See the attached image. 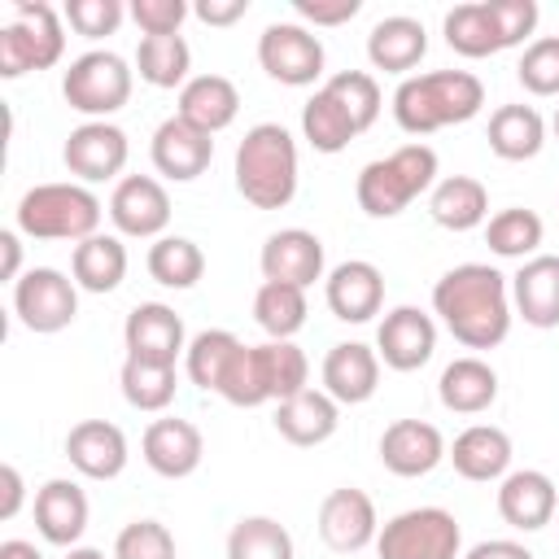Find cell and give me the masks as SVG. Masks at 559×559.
I'll return each mask as SVG.
<instances>
[{
	"label": "cell",
	"instance_id": "cell-12",
	"mask_svg": "<svg viewBox=\"0 0 559 559\" xmlns=\"http://www.w3.org/2000/svg\"><path fill=\"white\" fill-rule=\"evenodd\" d=\"M109 218L118 236L131 240H162L170 223V197L153 175H122L109 197Z\"/></svg>",
	"mask_w": 559,
	"mask_h": 559
},
{
	"label": "cell",
	"instance_id": "cell-37",
	"mask_svg": "<svg viewBox=\"0 0 559 559\" xmlns=\"http://www.w3.org/2000/svg\"><path fill=\"white\" fill-rule=\"evenodd\" d=\"M227 559H297V546L280 520L240 515L227 533Z\"/></svg>",
	"mask_w": 559,
	"mask_h": 559
},
{
	"label": "cell",
	"instance_id": "cell-13",
	"mask_svg": "<svg viewBox=\"0 0 559 559\" xmlns=\"http://www.w3.org/2000/svg\"><path fill=\"white\" fill-rule=\"evenodd\" d=\"M122 345H127V358L175 367L179 354H188V332L166 301H140L122 323Z\"/></svg>",
	"mask_w": 559,
	"mask_h": 559
},
{
	"label": "cell",
	"instance_id": "cell-8",
	"mask_svg": "<svg viewBox=\"0 0 559 559\" xmlns=\"http://www.w3.org/2000/svg\"><path fill=\"white\" fill-rule=\"evenodd\" d=\"M459 550H463V528L445 507H411L389 524H380L376 533L380 559H459Z\"/></svg>",
	"mask_w": 559,
	"mask_h": 559
},
{
	"label": "cell",
	"instance_id": "cell-17",
	"mask_svg": "<svg viewBox=\"0 0 559 559\" xmlns=\"http://www.w3.org/2000/svg\"><path fill=\"white\" fill-rule=\"evenodd\" d=\"M323 297H328V310H332L341 323H367V319H376L380 306H384V275H380L376 262L349 258V262H341V266L328 271Z\"/></svg>",
	"mask_w": 559,
	"mask_h": 559
},
{
	"label": "cell",
	"instance_id": "cell-21",
	"mask_svg": "<svg viewBox=\"0 0 559 559\" xmlns=\"http://www.w3.org/2000/svg\"><path fill=\"white\" fill-rule=\"evenodd\" d=\"M559 511V493H555V480L537 467H520V472H507L498 480V515L520 528V533H537L555 520Z\"/></svg>",
	"mask_w": 559,
	"mask_h": 559
},
{
	"label": "cell",
	"instance_id": "cell-53",
	"mask_svg": "<svg viewBox=\"0 0 559 559\" xmlns=\"http://www.w3.org/2000/svg\"><path fill=\"white\" fill-rule=\"evenodd\" d=\"M0 485H4V498H0V520H13L22 511V498H26V485H22V472L13 463L0 467Z\"/></svg>",
	"mask_w": 559,
	"mask_h": 559
},
{
	"label": "cell",
	"instance_id": "cell-40",
	"mask_svg": "<svg viewBox=\"0 0 559 559\" xmlns=\"http://www.w3.org/2000/svg\"><path fill=\"white\" fill-rule=\"evenodd\" d=\"M144 266L162 288H192L205 275V253L188 236H162V240L148 245V262Z\"/></svg>",
	"mask_w": 559,
	"mask_h": 559
},
{
	"label": "cell",
	"instance_id": "cell-57",
	"mask_svg": "<svg viewBox=\"0 0 559 559\" xmlns=\"http://www.w3.org/2000/svg\"><path fill=\"white\" fill-rule=\"evenodd\" d=\"M550 131H555V140H559V109H555V118H550Z\"/></svg>",
	"mask_w": 559,
	"mask_h": 559
},
{
	"label": "cell",
	"instance_id": "cell-49",
	"mask_svg": "<svg viewBox=\"0 0 559 559\" xmlns=\"http://www.w3.org/2000/svg\"><path fill=\"white\" fill-rule=\"evenodd\" d=\"M127 13L135 17V26L144 35H179V26H183V17L192 9L183 0H131Z\"/></svg>",
	"mask_w": 559,
	"mask_h": 559
},
{
	"label": "cell",
	"instance_id": "cell-5",
	"mask_svg": "<svg viewBox=\"0 0 559 559\" xmlns=\"http://www.w3.org/2000/svg\"><path fill=\"white\" fill-rule=\"evenodd\" d=\"M100 197L70 179V183H35L22 192L13 218H17V231L31 236V240H74L83 245L87 236L100 231Z\"/></svg>",
	"mask_w": 559,
	"mask_h": 559
},
{
	"label": "cell",
	"instance_id": "cell-26",
	"mask_svg": "<svg viewBox=\"0 0 559 559\" xmlns=\"http://www.w3.org/2000/svg\"><path fill=\"white\" fill-rule=\"evenodd\" d=\"M445 459L454 463V472L463 480L489 485V480H502L511 472V437L502 428H493V424H472V428H463L454 437Z\"/></svg>",
	"mask_w": 559,
	"mask_h": 559
},
{
	"label": "cell",
	"instance_id": "cell-1",
	"mask_svg": "<svg viewBox=\"0 0 559 559\" xmlns=\"http://www.w3.org/2000/svg\"><path fill=\"white\" fill-rule=\"evenodd\" d=\"M432 314L467 349H493L511 332V280L489 262L450 266L432 284Z\"/></svg>",
	"mask_w": 559,
	"mask_h": 559
},
{
	"label": "cell",
	"instance_id": "cell-9",
	"mask_svg": "<svg viewBox=\"0 0 559 559\" xmlns=\"http://www.w3.org/2000/svg\"><path fill=\"white\" fill-rule=\"evenodd\" d=\"M13 314H17V323L26 332L52 336V332L74 323V314H79V284L70 275H61L57 266H31L13 284Z\"/></svg>",
	"mask_w": 559,
	"mask_h": 559
},
{
	"label": "cell",
	"instance_id": "cell-3",
	"mask_svg": "<svg viewBox=\"0 0 559 559\" xmlns=\"http://www.w3.org/2000/svg\"><path fill=\"white\" fill-rule=\"evenodd\" d=\"M236 192L253 210H284L297 197V140L280 122H258L236 144Z\"/></svg>",
	"mask_w": 559,
	"mask_h": 559
},
{
	"label": "cell",
	"instance_id": "cell-27",
	"mask_svg": "<svg viewBox=\"0 0 559 559\" xmlns=\"http://www.w3.org/2000/svg\"><path fill=\"white\" fill-rule=\"evenodd\" d=\"M428 52V31L419 17H406V13H393V17H380L367 35V61L384 74H406L424 61Z\"/></svg>",
	"mask_w": 559,
	"mask_h": 559
},
{
	"label": "cell",
	"instance_id": "cell-41",
	"mask_svg": "<svg viewBox=\"0 0 559 559\" xmlns=\"http://www.w3.org/2000/svg\"><path fill=\"white\" fill-rule=\"evenodd\" d=\"M236 349H240V336L227 332V328H205V332H197V336L188 341V354H183L188 380H192L197 389H205V393H218V380H223L227 362L236 358Z\"/></svg>",
	"mask_w": 559,
	"mask_h": 559
},
{
	"label": "cell",
	"instance_id": "cell-14",
	"mask_svg": "<svg viewBox=\"0 0 559 559\" xmlns=\"http://www.w3.org/2000/svg\"><path fill=\"white\" fill-rule=\"evenodd\" d=\"M437 349V323L419 306H393L376 328V354L393 371H419Z\"/></svg>",
	"mask_w": 559,
	"mask_h": 559
},
{
	"label": "cell",
	"instance_id": "cell-35",
	"mask_svg": "<svg viewBox=\"0 0 559 559\" xmlns=\"http://www.w3.org/2000/svg\"><path fill=\"white\" fill-rule=\"evenodd\" d=\"M306 288H293V284H275V280H262L258 293H253V319L258 328L271 336V341H293L301 328H306Z\"/></svg>",
	"mask_w": 559,
	"mask_h": 559
},
{
	"label": "cell",
	"instance_id": "cell-39",
	"mask_svg": "<svg viewBox=\"0 0 559 559\" xmlns=\"http://www.w3.org/2000/svg\"><path fill=\"white\" fill-rule=\"evenodd\" d=\"M542 236H546L542 218H537L533 210H524V205H507V210H498V214L485 223V245H489L498 258H520V262H528V258H537Z\"/></svg>",
	"mask_w": 559,
	"mask_h": 559
},
{
	"label": "cell",
	"instance_id": "cell-56",
	"mask_svg": "<svg viewBox=\"0 0 559 559\" xmlns=\"http://www.w3.org/2000/svg\"><path fill=\"white\" fill-rule=\"evenodd\" d=\"M66 559H105V550H96V546H70ZM109 559H114V555H109Z\"/></svg>",
	"mask_w": 559,
	"mask_h": 559
},
{
	"label": "cell",
	"instance_id": "cell-28",
	"mask_svg": "<svg viewBox=\"0 0 559 559\" xmlns=\"http://www.w3.org/2000/svg\"><path fill=\"white\" fill-rule=\"evenodd\" d=\"M175 114H179L183 122L201 127L205 135H218L223 127L236 122V114H240V92H236V83L223 79V74H197V79H188V83L179 87V109H175Z\"/></svg>",
	"mask_w": 559,
	"mask_h": 559
},
{
	"label": "cell",
	"instance_id": "cell-2",
	"mask_svg": "<svg viewBox=\"0 0 559 559\" xmlns=\"http://www.w3.org/2000/svg\"><path fill=\"white\" fill-rule=\"evenodd\" d=\"M485 109V83L472 70L411 74L393 92V118L406 135H432L441 127L472 122Z\"/></svg>",
	"mask_w": 559,
	"mask_h": 559
},
{
	"label": "cell",
	"instance_id": "cell-6",
	"mask_svg": "<svg viewBox=\"0 0 559 559\" xmlns=\"http://www.w3.org/2000/svg\"><path fill=\"white\" fill-rule=\"evenodd\" d=\"M66 52L61 13L44 0H13L0 26V79H22L31 70L57 66Z\"/></svg>",
	"mask_w": 559,
	"mask_h": 559
},
{
	"label": "cell",
	"instance_id": "cell-34",
	"mask_svg": "<svg viewBox=\"0 0 559 559\" xmlns=\"http://www.w3.org/2000/svg\"><path fill=\"white\" fill-rule=\"evenodd\" d=\"M546 144V122L533 105H498L489 118V148L502 162H528Z\"/></svg>",
	"mask_w": 559,
	"mask_h": 559
},
{
	"label": "cell",
	"instance_id": "cell-15",
	"mask_svg": "<svg viewBox=\"0 0 559 559\" xmlns=\"http://www.w3.org/2000/svg\"><path fill=\"white\" fill-rule=\"evenodd\" d=\"M380 533V520H376V502L371 493L354 489V485H341L323 498L319 507V537L328 550L336 555H354L362 546H371Z\"/></svg>",
	"mask_w": 559,
	"mask_h": 559
},
{
	"label": "cell",
	"instance_id": "cell-7",
	"mask_svg": "<svg viewBox=\"0 0 559 559\" xmlns=\"http://www.w3.org/2000/svg\"><path fill=\"white\" fill-rule=\"evenodd\" d=\"M131 83H135V70L118 52L92 48L70 61V70L61 79V96L87 122H109V114H118L131 100Z\"/></svg>",
	"mask_w": 559,
	"mask_h": 559
},
{
	"label": "cell",
	"instance_id": "cell-18",
	"mask_svg": "<svg viewBox=\"0 0 559 559\" xmlns=\"http://www.w3.org/2000/svg\"><path fill=\"white\" fill-rule=\"evenodd\" d=\"M262 280L275 284H293V288H310L314 280H323V240L306 227H284L271 231L262 245Z\"/></svg>",
	"mask_w": 559,
	"mask_h": 559
},
{
	"label": "cell",
	"instance_id": "cell-23",
	"mask_svg": "<svg viewBox=\"0 0 559 559\" xmlns=\"http://www.w3.org/2000/svg\"><path fill=\"white\" fill-rule=\"evenodd\" d=\"M66 459L87 480H114L127 467V437L109 419H79L66 432Z\"/></svg>",
	"mask_w": 559,
	"mask_h": 559
},
{
	"label": "cell",
	"instance_id": "cell-30",
	"mask_svg": "<svg viewBox=\"0 0 559 559\" xmlns=\"http://www.w3.org/2000/svg\"><path fill=\"white\" fill-rule=\"evenodd\" d=\"M428 214L437 227L445 231H472V227H485L489 218V192L480 179L472 175H445L437 179V188L428 192Z\"/></svg>",
	"mask_w": 559,
	"mask_h": 559
},
{
	"label": "cell",
	"instance_id": "cell-52",
	"mask_svg": "<svg viewBox=\"0 0 559 559\" xmlns=\"http://www.w3.org/2000/svg\"><path fill=\"white\" fill-rule=\"evenodd\" d=\"M463 559H533V550L511 537H489V542H476Z\"/></svg>",
	"mask_w": 559,
	"mask_h": 559
},
{
	"label": "cell",
	"instance_id": "cell-38",
	"mask_svg": "<svg viewBox=\"0 0 559 559\" xmlns=\"http://www.w3.org/2000/svg\"><path fill=\"white\" fill-rule=\"evenodd\" d=\"M301 135L314 153H341L349 148V140H358L349 114L336 105V96L328 87H319L306 105H301Z\"/></svg>",
	"mask_w": 559,
	"mask_h": 559
},
{
	"label": "cell",
	"instance_id": "cell-29",
	"mask_svg": "<svg viewBox=\"0 0 559 559\" xmlns=\"http://www.w3.org/2000/svg\"><path fill=\"white\" fill-rule=\"evenodd\" d=\"M341 424V402H332L323 389H301L297 397L275 406V432L288 445H323Z\"/></svg>",
	"mask_w": 559,
	"mask_h": 559
},
{
	"label": "cell",
	"instance_id": "cell-51",
	"mask_svg": "<svg viewBox=\"0 0 559 559\" xmlns=\"http://www.w3.org/2000/svg\"><path fill=\"white\" fill-rule=\"evenodd\" d=\"M192 13L205 22V26H231L249 13V0H197Z\"/></svg>",
	"mask_w": 559,
	"mask_h": 559
},
{
	"label": "cell",
	"instance_id": "cell-36",
	"mask_svg": "<svg viewBox=\"0 0 559 559\" xmlns=\"http://www.w3.org/2000/svg\"><path fill=\"white\" fill-rule=\"evenodd\" d=\"M135 70L148 87H183L192 70V48L183 35H144L135 48Z\"/></svg>",
	"mask_w": 559,
	"mask_h": 559
},
{
	"label": "cell",
	"instance_id": "cell-24",
	"mask_svg": "<svg viewBox=\"0 0 559 559\" xmlns=\"http://www.w3.org/2000/svg\"><path fill=\"white\" fill-rule=\"evenodd\" d=\"M511 306L528 328H559V253H537L511 275Z\"/></svg>",
	"mask_w": 559,
	"mask_h": 559
},
{
	"label": "cell",
	"instance_id": "cell-33",
	"mask_svg": "<svg viewBox=\"0 0 559 559\" xmlns=\"http://www.w3.org/2000/svg\"><path fill=\"white\" fill-rule=\"evenodd\" d=\"M70 275L83 293H114L122 280H127V245L118 236H87L83 245H74V258H70Z\"/></svg>",
	"mask_w": 559,
	"mask_h": 559
},
{
	"label": "cell",
	"instance_id": "cell-25",
	"mask_svg": "<svg viewBox=\"0 0 559 559\" xmlns=\"http://www.w3.org/2000/svg\"><path fill=\"white\" fill-rule=\"evenodd\" d=\"M35 528H39L44 542L66 546V550L87 533V493L79 489V480L52 476V480L39 485V493H35Z\"/></svg>",
	"mask_w": 559,
	"mask_h": 559
},
{
	"label": "cell",
	"instance_id": "cell-20",
	"mask_svg": "<svg viewBox=\"0 0 559 559\" xmlns=\"http://www.w3.org/2000/svg\"><path fill=\"white\" fill-rule=\"evenodd\" d=\"M441 459H445V437L428 419H393L380 432V463L393 476H406V480L428 476Z\"/></svg>",
	"mask_w": 559,
	"mask_h": 559
},
{
	"label": "cell",
	"instance_id": "cell-10",
	"mask_svg": "<svg viewBox=\"0 0 559 559\" xmlns=\"http://www.w3.org/2000/svg\"><path fill=\"white\" fill-rule=\"evenodd\" d=\"M258 66L284 87H310L323 74V44L301 22H271L258 35Z\"/></svg>",
	"mask_w": 559,
	"mask_h": 559
},
{
	"label": "cell",
	"instance_id": "cell-45",
	"mask_svg": "<svg viewBox=\"0 0 559 559\" xmlns=\"http://www.w3.org/2000/svg\"><path fill=\"white\" fill-rule=\"evenodd\" d=\"M218 397L231 402V406H262L271 402L266 393V380H262V362H258V345H240L236 358L227 362L223 380H218Z\"/></svg>",
	"mask_w": 559,
	"mask_h": 559
},
{
	"label": "cell",
	"instance_id": "cell-55",
	"mask_svg": "<svg viewBox=\"0 0 559 559\" xmlns=\"http://www.w3.org/2000/svg\"><path fill=\"white\" fill-rule=\"evenodd\" d=\"M0 559H44L31 542H22V537H9V542H0Z\"/></svg>",
	"mask_w": 559,
	"mask_h": 559
},
{
	"label": "cell",
	"instance_id": "cell-32",
	"mask_svg": "<svg viewBox=\"0 0 559 559\" xmlns=\"http://www.w3.org/2000/svg\"><path fill=\"white\" fill-rule=\"evenodd\" d=\"M445 31V44L459 52V57H493L507 48L502 39V26H498V13H493V0H476V4H454L441 22Z\"/></svg>",
	"mask_w": 559,
	"mask_h": 559
},
{
	"label": "cell",
	"instance_id": "cell-54",
	"mask_svg": "<svg viewBox=\"0 0 559 559\" xmlns=\"http://www.w3.org/2000/svg\"><path fill=\"white\" fill-rule=\"evenodd\" d=\"M17 236H22L17 227H4L0 231V258H4L0 262V280H13V284L22 280V240Z\"/></svg>",
	"mask_w": 559,
	"mask_h": 559
},
{
	"label": "cell",
	"instance_id": "cell-22",
	"mask_svg": "<svg viewBox=\"0 0 559 559\" xmlns=\"http://www.w3.org/2000/svg\"><path fill=\"white\" fill-rule=\"evenodd\" d=\"M380 389V354L362 341H341L323 358V393L341 406H362Z\"/></svg>",
	"mask_w": 559,
	"mask_h": 559
},
{
	"label": "cell",
	"instance_id": "cell-44",
	"mask_svg": "<svg viewBox=\"0 0 559 559\" xmlns=\"http://www.w3.org/2000/svg\"><path fill=\"white\" fill-rule=\"evenodd\" d=\"M332 96H336V105L349 114V122H354V131L362 135L376 118H380V83L367 74V70H341V74H332L328 83H323Z\"/></svg>",
	"mask_w": 559,
	"mask_h": 559
},
{
	"label": "cell",
	"instance_id": "cell-43",
	"mask_svg": "<svg viewBox=\"0 0 559 559\" xmlns=\"http://www.w3.org/2000/svg\"><path fill=\"white\" fill-rule=\"evenodd\" d=\"M258 362H262V380H266L271 402H288L301 389H310L306 384L310 380V362H306V354L293 341H266V345H258Z\"/></svg>",
	"mask_w": 559,
	"mask_h": 559
},
{
	"label": "cell",
	"instance_id": "cell-42",
	"mask_svg": "<svg viewBox=\"0 0 559 559\" xmlns=\"http://www.w3.org/2000/svg\"><path fill=\"white\" fill-rule=\"evenodd\" d=\"M118 384H122V397L127 406L135 411H166L175 402V367H162V362H144V358H127L122 371H118Z\"/></svg>",
	"mask_w": 559,
	"mask_h": 559
},
{
	"label": "cell",
	"instance_id": "cell-48",
	"mask_svg": "<svg viewBox=\"0 0 559 559\" xmlns=\"http://www.w3.org/2000/svg\"><path fill=\"white\" fill-rule=\"evenodd\" d=\"M61 17L70 22L74 35H83V39H105V35H114V31L122 26L127 9H122V0H66Z\"/></svg>",
	"mask_w": 559,
	"mask_h": 559
},
{
	"label": "cell",
	"instance_id": "cell-47",
	"mask_svg": "<svg viewBox=\"0 0 559 559\" xmlns=\"http://www.w3.org/2000/svg\"><path fill=\"white\" fill-rule=\"evenodd\" d=\"M114 559H175V537L162 520H131L114 537Z\"/></svg>",
	"mask_w": 559,
	"mask_h": 559
},
{
	"label": "cell",
	"instance_id": "cell-11",
	"mask_svg": "<svg viewBox=\"0 0 559 559\" xmlns=\"http://www.w3.org/2000/svg\"><path fill=\"white\" fill-rule=\"evenodd\" d=\"M131 157V144H127V131L114 127V122H83L66 135V148H61V162L66 170L79 179V183H105V179H118L122 166Z\"/></svg>",
	"mask_w": 559,
	"mask_h": 559
},
{
	"label": "cell",
	"instance_id": "cell-4",
	"mask_svg": "<svg viewBox=\"0 0 559 559\" xmlns=\"http://www.w3.org/2000/svg\"><path fill=\"white\" fill-rule=\"evenodd\" d=\"M437 188V153L428 144H402L389 157H376L358 170L354 197L358 210L371 218H397L415 197Z\"/></svg>",
	"mask_w": 559,
	"mask_h": 559
},
{
	"label": "cell",
	"instance_id": "cell-31",
	"mask_svg": "<svg viewBox=\"0 0 559 559\" xmlns=\"http://www.w3.org/2000/svg\"><path fill=\"white\" fill-rule=\"evenodd\" d=\"M437 397L454 415H480L498 397V371L485 358H472V354L467 358H454L441 371V380H437Z\"/></svg>",
	"mask_w": 559,
	"mask_h": 559
},
{
	"label": "cell",
	"instance_id": "cell-50",
	"mask_svg": "<svg viewBox=\"0 0 559 559\" xmlns=\"http://www.w3.org/2000/svg\"><path fill=\"white\" fill-rule=\"evenodd\" d=\"M358 9H362V0H293V13L314 26H341V22L358 17Z\"/></svg>",
	"mask_w": 559,
	"mask_h": 559
},
{
	"label": "cell",
	"instance_id": "cell-16",
	"mask_svg": "<svg viewBox=\"0 0 559 559\" xmlns=\"http://www.w3.org/2000/svg\"><path fill=\"white\" fill-rule=\"evenodd\" d=\"M148 157H153L157 175H166V179H175V183H192V179L205 175L210 162H214V135H205L201 127H192V122H183L179 114H170V118L153 131Z\"/></svg>",
	"mask_w": 559,
	"mask_h": 559
},
{
	"label": "cell",
	"instance_id": "cell-46",
	"mask_svg": "<svg viewBox=\"0 0 559 559\" xmlns=\"http://www.w3.org/2000/svg\"><path fill=\"white\" fill-rule=\"evenodd\" d=\"M515 79L533 96H559V35L533 39L515 66Z\"/></svg>",
	"mask_w": 559,
	"mask_h": 559
},
{
	"label": "cell",
	"instance_id": "cell-19",
	"mask_svg": "<svg viewBox=\"0 0 559 559\" xmlns=\"http://www.w3.org/2000/svg\"><path fill=\"white\" fill-rule=\"evenodd\" d=\"M140 450H144V463H148L157 476H166V480L192 476V472L201 467V459H205L201 428H197L192 419H179V415L153 419V424L144 428Z\"/></svg>",
	"mask_w": 559,
	"mask_h": 559
}]
</instances>
